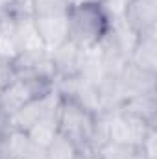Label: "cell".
Instances as JSON below:
<instances>
[{
  "label": "cell",
  "mask_w": 157,
  "mask_h": 159,
  "mask_svg": "<svg viewBox=\"0 0 157 159\" xmlns=\"http://www.w3.org/2000/svg\"><path fill=\"white\" fill-rule=\"evenodd\" d=\"M69 39L83 50L96 48L109 32V19L100 6H72L67 11Z\"/></svg>",
  "instance_id": "obj_1"
},
{
  "label": "cell",
  "mask_w": 157,
  "mask_h": 159,
  "mask_svg": "<svg viewBox=\"0 0 157 159\" xmlns=\"http://www.w3.org/2000/svg\"><path fill=\"white\" fill-rule=\"evenodd\" d=\"M59 133L70 139L81 152L94 150V129H96V115L79 106L70 98L59 96Z\"/></svg>",
  "instance_id": "obj_2"
},
{
  "label": "cell",
  "mask_w": 157,
  "mask_h": 159,
  "mask_svg": "<svg viewBox=\"0 0 157 159\" xmlns=\"http://www.w3.org/2000/svg\"><path fill=\"white\" fill-rule=\"evenodd\" d=\"M54 91V83L41 81L30 78H15L11 80L2 91H0V117L7 119L15 111H19L28 102L48 94Z\"/></svg>",
  "instance_id": "obj_3"
},
{
  "label": "cell",
  "mask_w": 157,
  "mask_h": 159,
  "mask_svg": "<svg viewBox=\"0 0 157 159\" xmlns=\"http://www.w3.org/2000/svg\"><path fill=\"white\" fill-rule=\"evenodd\" d=\"M15 76L17 78H30L41 80L54 83L56 80V69L50 57V52L41 48V50H22L17 54V57L11 61Z\"/></svg>",
  "instance_id": "obj_4"
},
{
  "label": "cell",
  "mask_w": 157,
  "mask_h": 159,
  "mask_svg": "<svg viewBox=\"0 0 157 159\" xmlns=\"http://www.w3.org/2000/svg\"><path fill=\"white\" fill-rule=\"evenodd\" d=\"M87 50H83L78 43L72 39H67L63 44L54 48L50 52L54 69H56V78H74L81 74L83 63H85Z\"/></svg>",
  "instance_id": "obj_5"
},
{
  "label": "cell",
  "mask_w": 157,
  "mask_h": 159,
  "mask_svg": "<svg viewBox=\"0 0 157 159\" xmlns=\"http://www.w3.org/2000/svg\"><path fill=\"white\" fill-rule=\"evenodd\" d=\"M124 20L139 37L157 34V4L146 0H129L124 11Z\"/></svg>",
  "instance_id": "obj_6"
},
{
  "label": "cell",
  "mask_w": 157,
  "mask_h": 159,
  "mask_svg": "<svg viewBox=\"0 0 157 159\" xmlns=\"http://www.w3.org/2000/svg\"><path fill=\"white\" fill-rule=\"evenodd\" d=\"M57 100H59V94L56 91H50L48 94L39 96V98L28 102L26 106H22L11 117L4 119V122H6L7 128H15V129H20V131H28Z\"/></svg>",
  "instance_id": "obj_7"
},
{
  "label": "cell",
  "mask_w": 157,
  "mask_h": 159,
  "mask_svg": "<svg viewBox=\"0 0 157 159\" xmlns=\"http://www.w3.org/2000/svg\"><path fill=\"white\" fill-rule=\"evenodd\" d=\"M0 154L9 159H46L44 150L37 148L26 131L7 128L4 129Z\"/></svg>",
  "instance_id": "obj_8"
},
{
  "label": "cell",
  "mask_w": 157,
  "mask_h": 159,
  "mask_svg": "<svg viewBox=\"0 0 157 159\" xmlns=\"http://www.w3.org/2000/svg\"><path fill=\"white\" fill-rule=\"evenodd\" d=\"M37 34H39L43 46L52 52L59 44L69 39V22L67 13L65 15H44V17H34Z\"/></svg>",
  "instance_id": "obj_9"
},
{
  "label": "cell",
  "mask_w": 157,
  "mask_h": 159,
  "mask_svg": "<svg viewBox=\"0 0 157 159\" xmlns=\"http://www.w3.org/2000/svg\"><path fill=\"white\" fill-rule=\"evenodd\" d=\"M122 91H124V100L135 94H144V93H157L155 81L157 74H148L137 67H133L129 61L124 67V70L118 74Z\"/></svg>",
  "instance_id": "obj_10"
},
{
  "label": "cell",
  "mask_w": 157,
  "mask_h": 159,
  "mask_svg": "<svg viewBox=\"0 0 157 159\" xmlns=\"http://www.w3.org/2000/svg\"><path fill=\"white\" fill-rule=\"evenodd\" d=\"M57 109H59V100L41 117L26 133L30 135L32 143L41 148L46 150L50 146V143L56 139V135L59 133V120H57Z\"/></svg>",
  "instance_id": "obj_11"
},
{
  "label": "cell",
  "mask_w": 157,
  "mask_h": 159,
  "mask_svg": "<svg viewBox=\"0 0 157 159\" xmlns=\"http://www.w3.org/2000/svg\"><path fill=\"white\" fill-rule=\"evenodd\" d=\"M118 111L129 113L137 119L144 120L152 126L157 122V93H144V94H135L126 98L120 106Z\"/></svg>",
  "instance_id": "obj_12"
},
{
  "label": "cell",
  "mask_w": 157,
  "mask_h": 159,
  "mask_svg": "<svg viewBox=\"0 0 157 159\" xmlns=\"http://www.w3.org/2000/svg\"><path fill=\"white\" fill-rule=\"evenodd\" d=\"M129 63L148 74H157V34L139 37L129 56Z\"/></svg>",
  "instance_id": "obj_13"
},
{
  "label": "cell",
  "mask_w": 157,
  "mask_h": 159,
  "mask_svg": "<svg viewBox=\"0 0 157 159\" xmlns=\"http://www.w3.org/2000/svg\"><path fill=\"white\" fill-rule=\"evenodd\" d=\"M15 19H17V41H19L20 52L22 50H41V48H44L39 34H37L35 22H34V15L32 17H15Z\"/></svg>",
  "instance_id": "obj_14"
},
{
  "label": "cell",
  "mask_w": 157,
  "mask_h": 159,
  "mask_svg": "<svg viewBox=\"0 0 157 159\" xmlns=\"http://www.w3.org/2000/svg\"><path fill=\"white\" fill-rule=\"evenodd\" d=\"M44 156L46 159H81V150L70 139L57 133L50 146L44 150Z\"/></svg>",
  "instance_id": "obj_15"
},
{
  "label": "cell",
  "mask_w": 157,
  "mask_h": 159,
  "mask_svg": "<svg viewBox=\"0 0 157 159\" xmlns=\"http://www.w3.org/2000/svg\"><path fill=\"white\" fill-rule=\"evenodd\" d=\"M32 6H34V17L65 15L70 7L65 0H32Z\"/></svg>",
  "instance_id": "obj_16"
},
{
  "label": "cell",
  "mask_w": 157,
  "mask_h": 159,
  "mask_svg": "<svg viewBox=\"0 0 157 159\" xmlns=\"http://www.w3.org/2000/svg\"><path fill=\"white\" fill-rule=\"evenodd\" d=\"M155 143H157V129H155V126L154 128H150V131L146 133V137H144V141L141 143V150H142V154L146 156V159H157V146H155Z\"/></svg>",
  "instance_id": "obj_17"
},
{
  "label": "cell",
  "mask_w": 157,
  "mask_h": 159,
  "mask_svg": "<svg viewBox=\"0 0 157 159\" xmlns=\"http://www.w3.org/2000/svg\"><path fill=\"white\" fill-rule=\"evenodd\" d=\"M15 78H17V76H15V70H13L11 61L0 57V91H2L11 80H15Z\"/></svg>",
  "instance_id": "obj_18"
},
{
  "label": "cell",
  "mask_w": 157,
  "mask_h": 159,
  "mask_svg": "<svg viewBox=\"0 0 157 159\" xmlns=\"http://www.w3.org/2000/svg\"><path fill=\"white\" fill-rule=\"evenodd\" d=\"M104 0H74V6H102Z\"/></svg>",
  "instance_id": "obj_19"
},
{
  "label": "cell",
  "mask_w": 157,
  "mask_h": 159,
  "mask_svg": "<svg viewBox=\"0 0 157 159\" xmlns=\"http://www.w3.org/2000/svg\"><path fill=\"white\" fill-rule=\"evenodd\" d=\"M0 159H9V157H6V156H2V154H0Z\"/></svg>",
  "instance_id": "obj_20"
},
{
  "label": "cell",
  "mask_w": 157,
  "mask_h": 159,
  "mask_svg": "<svg viewBox=\"0 0 157 159\" xmlns=\"http://www.w3.org/2000/svg\"><path fill=\"white\" fill-rule=\"evenodd\" d=\"M146 2H155V4H157V0H146Z\"/></svg>",
  "instance_id": "obj_21"
}]
</instances>
